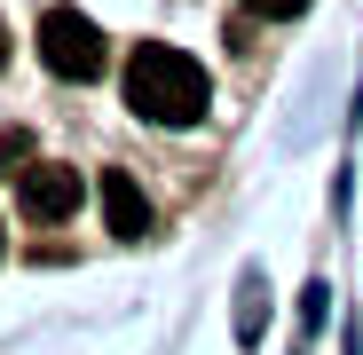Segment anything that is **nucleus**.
Listing matches in <instances>:
<instances>
[{
	"mask_svg": "<svg viewBox=\"0 0 363 355\" xmlns=\"http://www.w3.org/2000/svg\"><path fill=\"white\" fill-rule=\"evenodd\" d=\"M0 64H9V24H0Z\"/></svg>",
	"mask_w": 363,
	"mask_h": 355,
	"instance_id": "obj_7",
	"label": "nucleus"
},
{
	"mask_svg": "<svg viewBox=\"0 0 363 355\" xmlns=\"http://www.w3.org/2000/svg\"><path fill=\"white\" fill-rule=\"evenodd\" d=\"M127 103H135V118H150V127H198L213 87H206L198 55H182L166 40H143L127 55Z\"/></svg>",
	"mask_w": 363,
	"mask_h": 355,
	"instance_id": "obj_1",
	"label": "nucleus"
},
{
	"mask_svg": "<svg viewBox=\"0 0 363 355\" xmlns=\"http://www.w3.org/2000/svg\"><path fill=\"white\" fill-rule=\"evenodd\" d=\"M0 253H9V229H0Z\"/></svg>",
	"mask_w": 363,
	"mask_h": 355,
	"instance_id": "obj_8",
	"label": "nucleus"
},
{
	"mask_svg": "<svg viewBox=\"0 0 363 355\" xmlns=\"http://www.w3.org/2000/svg\"><path fill=\"white\" fill-rule=\"evenodd\" d=\"M95 190H103V221H111V237H150V198L135 190L127 166H111Z\"/></svg>",
	"mask_w": 363,
	"mask_h": 355,
	"instance_id": "obj_4",
	"label": "nucleus"
},
{
	"mask_svg": "<svg viewBox=\"0 0 363 355\" xmlns=\"http://www.w3.org/2000/svg\"><path fill=\"white\" fill-rule=\"evenodd\" d=\"M16 205H24L32 221L79 213V166H24V174H16Z\"/></svg>",
	"mask_w": 363,
	"mask_h": 355,
	"instance_id": "obj_3",
	"label": "nucleus"
},
{
	"mask_svg": "<svg viewBox=\"0 0 363 355\" xmlns=\"http://www.w3.org/2000/svg\"><path fill=\"white\" fill-rule=\"evenodd\" d=\"M40 64H48L55 79H103L111 47H103V32H95L79 9H48V16H40Z\"/></svg>",
	"mask_w": 363,
	"mask_h": 355,
	"instance_id": "obj_2",
	"label": "nucleus"
},
{
	"mask_svg": "<svg viewBox=\"0 0 363 355\" xmlns=\"http://www.w3.org/2000/svg\"><path fill=\"white\" fill-rule=\"evenodd\" d=\"M32 166V127H0V182H16Z\"/></svg>",
	"mask_w": 363,
	"mask_h": 355,
	"instance_id": "obj_5",
	"label": "nucleus"
},
{
	"mask_svg": "<svg viewBox=\"0 0 363 355\" xmlns=\"http://www.w3.org/2000/svg\"><path fill=\"white\" fill-rule=\"evenodd\" d=\"M245 9H253V16H300L308 0H245Z\"/></svg>",
	"mask_w": 363,
	"mask_h": 355,
	"instance_id": "obj_6",
	"label": "nucleus"
}]
</instances>
